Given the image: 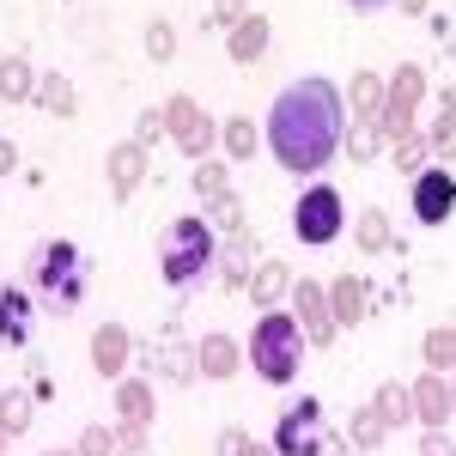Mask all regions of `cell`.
<instances>
[{
  "label": "cell",
  "instance_id": "6da1fadb",
  "mask_svg": "<svg viewBox=\"0 0 456 456\" xmlns=\"http://www.w3.org/2000/svg\"><path fill=\"white\" fill-rule=\"evenodd\" d=\"M262 141H268V152L286 176H322L335 165V152L347 146L341 86L322 79V73L281 86V98L268 104V122H262Z\"/></svg>",
  "mask_w": 456,
  "mask_h": 456
},
{
  "label": "cell",
  "instance_id": "7a4b0ae2",
  "mask_svg": "<svg viewBox=\"0 0 456 456\" xmlns=\"http://www.w3.org/2000/svg\"><path fill=\"white\" fill-rule=\"evenodd\" d=\"M25 286H31V298L43 311L73 316L86 305V292H92V256L73 244V238H43L25 256Z\"/></svg>",
  "mask_w": 456,
  "mask_h": 456
},
{
  "label": "cell",
  "instance_id": "3957f363",
  "mask_svg": "<svg viewBox=\"0 0 456 456\" xmlns=\"http://www.w3.org/2000/svg\"><path fill=\"white\" fill-rule=\"evenodd\" d=\"M213 256H219V232H213L208 213H183L165 225V238H159V274L165 286H195L213 274Z\"/></svg>",
  "mask_w": 456,
  "mask_h": 456
},
{
  "label": "cell",
  "instance_id": "277c9868",
  "mask_svg": "<svg viewBox=\"0 0 456 456\" xmlns=\"http://www.w3.org/2000/svg\"><path fill=\"white\" fill-rule=\"evenodd\" d=\"M305 347L311 341H305V329H298L292 311H262L256 329H249V341H244V359L256 365L262 384H292L298 365H305Z\"/></svg>",
  "mask_w": 456,
  "mask_h": 456
},
{
  "label": "cell",
  "instance_id": "5b68a950",
  "mask_svg": "<svg viewBox=\"0 0 456 456\" xmlns=\"http://www.w3.org/2000/svg\"><path fill=\"white\" fill-rule=\"evenodd\" d=\"M426 92H432V79H426L420 61H402V68L384 79V110H378V134H384L389 146L402 141V134H414L420 122V104H426Z\"/></svg>",
  "mask_w": 456,
  "mask_h": 456
},
{
  "label": "cell",
  "instance_id": "8992f818",
  "mask_svg": "<svg viewBox=\"0 0 456 456\" xmlns=\"http://www.w3.org/2000/svg\"><path fill=\"white\" fill-rule=\"evenodd\" d=\"M341 232H347V201H341V189H335V183H311V189L292 201V238L322 249V244H335Z\"/></svg>",
  "mask_w": 456,
  "mask_h": 456
},
{
  "label": "cell",
  "instance_id": "52a82bcc",
  "mask_svg": "<svg viewBox=\"0 0 456 456\" xmlns=\"http://www.w3.org/2000/svg\"><path fill=\"white\" fill-rule=\"evenodd\" d=\"M274 451L281 456H329V432H322V402L316 395L286 402L281 426H274Z\"/></svg>",
  "mask_w": 456,
  "mask_h": 456
},
{
  "label": "cell",
  "instance_id": "ba28073f",
  "mask_svg": "<svg viewBox=\"0 0 456 456\" xmlns=\"http://www.w3.org/2000/svg\"><path fill=\"white\" fill-rule=\"evenodd\" d=\"M292 316H298L311 347H335L341 341V322L329 311V281H292Z\"/></svg>",
  "mask_w": 456,
  "mask_h": 456
},
{
  "label": "cell",
  "instance_id": "9c48e42d",
  "mask_svg": "<svg viewBox=\"0 0 456 456\" xmlns=\"http://www.w3.org/2000/svg\"><path fill=\"white\" fill-rule=\"evenodd\" d=\"M408 208L420 225H444L456 213V176L444 165H426L420 176H408Z\"/></svg>",
  "mask_w": 456,
  "mask_h": 456
},
{
  "label": "cell",
  "instance_id": "30bf717a",
  "mask_svg": "<svg viewBox=\"0 0 456 456\" xmlns=\"http://www.w3.org/2000/svg\"><path fill=\"white\" fill-rule=\"evenodd\" d=\"M128 359H134V329H122V322H98L92 329V371L116 384V378H128Z\"/></svg>",
  "mask_w": 456,
  "mask_h": 456
},
{
  "label": "cell",
  "instance_id": "8fae6325",
  "mask_svg": "<svg viewBox=\"0 0 456 456\" xmlns=\"http://www.w3.org/2000/svg\"><path fill=\"white\" fill-rule=\"evenodd\" d=\"M414 395V426H451L456 420V402H451V371H426L408 384Z\"/></svg>",
  "mask_w": 456,
  "mask_h": 456
},
{
  "label": "cell",
  "instance_id": "7c38bea8",
  "mask_svg": "<svg viewBox=\"0 0 456 456\" xmlns=\"http://www.w3.org/2000/svg\"><path fill=\"white\" fill-rule=\"evenodd\" d=\"M31 322H37L31 286L0 281V341H6V347H25V341H31Z\"/></svg>",
  "mask_w": 456,
  "mask_h": 456
},
{
  "label": "cell",
  "instance_id": "4fadbf2b",
  "mask_svg": "<svg viewBox=\"0 0 456 456\" xmlns=\"http://www.w3.org/2000/svg\"><path fill=\"white\" fill-rule=\"evenodd\" d=\"M104 183H110L116 201H128V195L146 183V146L141 141H116L110 146L104 152Z\"/></svg>",
  "mask_w": 456,
  "mask_h": 456
},
{
  "label": "cell",
  "instance_id": "5bb4252c",
  "mask_svg": "<svg viewBox=\"0 0 456 456\" xmlns=\"http://www.w3.org/2000/svg\"><path fill=\"white\" fill-rule=\"evenodd\" d=\"M141 365H146V378H171V384H195L201 378L189 341H152V347H141Z\"/></svg>",
  "mask_w": 456,
  "mask_h": 456
},
{
  "label": "cell",
  "instance_id": "9a60e30c",
  "mask_svg": "<svg viewBox=\"0 0 456 456\" xmlns=\"http://www.w3.org/2000/svg\"><path fill=\"white\" fill-rule=\"evenodd\" d=\"M292 281H298V274H292V262H286V256H262L244 292L256 298V311H281V298H292Z\"/></svg>",
  "mask_w": 456,
  "mask_h": 456
},
{
  "label": "cell",
  "instance_id": "2e32d148",
  "mask_svg": "<svg viewBox=\"0 0 456 456\" xmlns=\"http://www.w3.org/2000/svg\"><path fill=\"white\" fill-rule=\"evenodd\" d=\"M213 274L225 292H244L249 274H256V238L238 232V238H219V256H213Z\"/></svg>",
  "mask_w": 456,
  "mask_h": 456
},
{
  "label": "cell",
  "instance_id": "e0dca14e",
  "mask_svg": "<svg viewBox=\"0 0 456 456\" xmlns=\"http://www.w3.org/2000/svg\"><path fill=\"white\" fill-rule=\"evenodd\" d=\"M195 365H201V378H213V384H225V378H238L244 371V347L232 341V335H201L195 341Z\"/></svg>",
  "mask_w": 456,
  "mask_h": 456
},
{
  "label": "cell",
  "instance_id": "ac0fdd59",
  "mask_svg": "<svg viewBox=\"0 0 456 456\" xmlns=\"http://www.w3.org/2000/svg\"><path fill=\"white\" fill-rule=\"evenodd\" d=\"M329 311L341 329H359V316L371 311V281L365 274H335L329 281Z\"/></svg>",
  "mask_w": 456,
  "mask_h": 456
},
{
  "label": "cell",
  "instance_id": "d6986e66",
  "mask_svg": "<svg viewBox=\"0 0 456 456\" xmlns=\"http://www.w3.org/2000/svg\"><path fill=\"white\" fill-rule=\"evenodd\" d=\"M268 37H274V31H268V19H262V12H244V19L225 31V55H232L238 68H249V61L268 55Z\"/></svg>",
  "mask_w": 456,
  "mask_h": 456
},
{
  "label": "cell",
  "instance_id": "ffe728a7",
  "mask_svg": "<svg viewBox=\"0 0 456 456\" xmlns=\"http://www.w3.org/2000/svg\"><path fill=\"white\" fill-rule=\"evenodd\" d=\"M341 104H347L353 122H378V110H384V73L359 68L347 79V92H341Z\"/></svg>",
  "mask_w": 456,
  "mask_h": 456
},
{
  "label": "cell",
  "instance_id": "44dd1931",
  "mask_svg": "<svg viewBox=\"0 0 456 456\" xmlns=\"http://www.w3.org/2000/svg\"><path fill=\"white\" fill-rule=\"evenodd\" d=\"M152 414H159V389H152V378H116V420L152 426Z\"/></svg>",
  "mask_w": 456,
  "mask_h": 456
},
{
  "label": "cell",
  "instance_id": "7402d4cb",
  "mask_svg": "<svg viewBox=\"0 0 456 456\" xmlns=\"http://www.w3.org/2000/svg\"><path fill=\"white\" fill-rule=\"evenodd\" d=\"M219 152L238 165V159H256L262 152V122L256 116H225L219 122Z\"/></svg>",
  "mask_w": 456,
  "mask_h": 456
},
{
  "label": "cell",
  "instance_id": "603a6c76",
  "mask_svg": "<svg viewBox=\"0 0 456 456\" xmlns=\"http://www.w3.org/2000/svg\"><path fill=\"white\" fill-rule=\"evenodd\" d=\"M189 189H195V201H201V208H219V201L232 195V159H195Z\"/></svg>",
  "mask_w": 456,
  "mask_h": 456
},
{
  "label": "cell",
  "instance_id": "cb8c5ba5",
  "mask_svg": "<svg viewBox=\"0 0 456 456\" xmlns=\"http://www.w3.org/2000/svg\"><path fill=\"white\" fill-rule=\"evenodd\" d=\"M0 98L6 104H31L37 98V68L25 55H0Z\"/></svg>",
  "mask_w": 456,
  "mask_h": 456
},
{
  "label": "cell",
  "instance_id": "d4e9b609",
  "mask_svg": "<svg viewBox=\"0 0 456 456\" xmlns=\"http://www.w3.org/2000/svg\"><path fill=\"white\" fill-rule=\"evenodd\" d=\"M43 116H73L79 110V92L68 86V73H37V98H31Z\"/></svg>",
  "mask_w": 456,
  "mask_h": 456
},
{
  "label": "cell",
  "instance_id": "484cf974",
  "mask_svg": "<svg viewBox=\"0 0 456 456\" xmlns=\"http://www.w3.org/2000/svg\"><path fill=\"white\" fill-rule=\"evenodd\" d=\"M389 438V426H384V414L365 402V408H353V420H347V444H353V456H371L378 444Z\"/></svg>",
  "mask_w": 456,
  "mask_h": 456
},
{
  "label": "cell",
  "instance_id": "4316f807",
  "mask_svg": "<svg viewBox=\"0 0 456 456\" xmlns=\"http://www.w3.org/2000/svg\"><path fill=\"white\" fill-rule=\"evenodd\" d=\"M371 408L384 414V426L395 432V426H414V395H408V384L402 378H389V384H378V395H371Z\"/></svg>",
  "mask_w": 456,
  "mask_h": 456
},
{
  "label": "cell",
  "instance_id": "83f0119b",
  "mask_svg": "<svg viewBox=\"0 0 456 456\" xmlns=\"http://www.w3.org/2000/svg\"><path fill=\"white\" fill-rule=\"evenodd\" d=\"M426 141H432V159H451V152H456V86L438 92V116H432Z\"/></svg>",
  "mask_w": 456,
  "mask_h": 456
},
{
  "label": "cell",
  "instance_id": "f1b7e54d",
  "mask_svg": "<svg viewBox=\"0 0 456 456\" xmlns=\"http://www.w3.org/2000/svg\"><path fill=\"white\" fill-rule=\"evenodd\" d=\"M353 238H359V249H365V256H384V249H395V232H389V213H384V208H359Z\"/></svg>",
  "mask_w": 456,
  "mask_h": 456
},
{
  "label": "cell",
  "instance_id": "f546056e",
  "mask_svg": "<svg viewBox=\"0 0 456 456\" xmlns=\"http://www.w3.org/2000/svg\"><path fill=\"white\" fill-rule=\"evenodd\" d=\"M420 359H426V371H456V322H438V329H426Z\"/></svg>",
  "mask_w": 456,
  "mask_h": 456
},
{
  "label": "cell",
  "instance_id": "4dcf8cb0",
  "mask_svg": "<svg viewBox=\"0 0 456 456\" xmlns=\"http://www.w3.org/2000/svg\"><path fill=\"white\" fill-rule=\"evenodd\" d=\"M31 420H37V395H31V384H25V389H0V426L19 438V432H31Z\"/></svg>",
  "mask_w": 456,
  "mask_h": 456
},
{
  "label": "cell",
  "instance_id": "1f68e13d",
  "mask_svg": "<svg viewBox=\"0 0 456 456\" xmlns=\"http://www.w3.org/2000/svg\"><path fill=\"white\" fill-rule=\"evenodd\" d=\"M384 134H378V122H347V146H341V152H347L353 165H371V159H384Z\"/></svg>",
  "mask_w": 456,
  "mask_h": 456
},
{
  "label": "cell",
  "instance_id": "d6a6232c",
  "mask_svg": "<svg viewBox=\"0 0 456 456\" xmlns=\"http://www.w3.org/2000/svg\"><path fill=\"white\" fill-rule=\"evenodd\" d=\"M389 152H395V171H402V176H420L426 165H432V141H426V128L402 134V141L389 146Z\"/></svg>",
  "mask_w": 456,
  "mask_h": 456
},
{
  "label": "cell",
  "instance_id": "836d02e7",
  "mask_svg": "<svg viewBox=\"0 0 456 456\" xmlns=\"http://www.w3.org/2000/svg\"><path fill=\"white\" fill-rule=\"evenodd\" d=\"M176 146H183L189 159H213V146H219V122L201 110V116H195V128H189V134H176Z\"/></svg>",
  "mask_w": 456,
  "mask_h": 456
},
{
  "label": "cell",
  "instance_id": "e575fe53",
  "mask_svg": "<svg viewBox=\"0 0 456 456\" xmlns=\"http://www.w3.org/2000/svg\"><path fill=\"white\" fill-rule=\"evenodd\" d=\"M195 116H201V104H195L189 92H176V98H165V128H171V141L195 128Z\"/></svg>",
  "mask_w": 456,
  "mask_h": 456
},
{
  "label": "cell",
  "instance_id": "d590c367",
  "mask_svg": "<svg viewBox=\"0 0 456 456\" xmlns=\"http://www.w3.org/2000/svg\"><path fill=\"white\" fill-rule=\"evenodd\" d=\"M208 219H213V232H219V238H238V232H249V225H244V201H238V195H225L219 208H208Z\"/></svg>",
  "mask_w": 456,
  "mask_h": 456
},
{
  "label": "cell",
  "instance_id": "8d00e7d4",
  "mask_svg": "<svg viewBox=\"0 0 456 456\" xmlns=\"http://www.w3.org/2000/svg\"><path fill=\"white\" fill-rule=\"evenodd\" d=\"M146 55H152V61H171L176 55V25L171 19H146Z\"/></svg>",
  "mask_w": 456,
  "mask_h": 456
},
{
  "label": "cell",
  "instance_id": "74e56055",
  "mask_svg": "<svg viewBox=\"0 0 456 456\" xmlns=\"http://www.w3.org/2000/svg\"><path fill=\"white\" fill-rule=\"evenodd\" d=\"M73 451L79 456H116V426H79Z\"/></svg>",
  "mask_w": 456,
  "mask_h": 456
},
{
  "label": "cell",
  "instance_id": "f35d334b",
  "mask_svg": "<svg viewBox=\"0 0 456 456\" xmlns=\"http://www.w3.org/2000/svg\"><path fill=\"white\" fill-rule=\"evenodd\" d=\"M165 134H171V128H165V110H141V116H134V141H141L146 152L165 141Z\"/></svg>",
  "mask_w": 456,
  "mask_h": 456
},
{
  "label": "cell",
  "instance_id": "ab89813d",
  "mask_svg": "<svg viewBox=\"0 0 456 456\" xmlns=\"http://www.w3.org/2000/svg\"><path fill=\"white\" fill-rule=\"evenodd\" d=\"M146 451V426L141 420H116V456H141Z\"/></svg>",
  "mask_w": 456,
  "mask_h": 456
},
{
  "label": "cell",
  "instance_id": "60d3db41",
  "mask_svg": "<svg viewBox=\"0 0 456 456\" xmlns=\"http://www.w3.org/2000/svg\"><path fill=\"white\" fill-rule=\"evenodd\" d=\"M249 451H256V438H249L244 426H225L219 444H213V456H249Z\"/></svg>",
  "mask_w": 456,
  "mask_h": 456
},
{
  "label": "cell",
  "instance_id": "b9f144b4",
  "mask_svg": "<svg viewBox=\"0 0 456 456\" xmlns=\"http://www.w3.org/2000/svg\"><path fill=\"white\" fill-rule=\"evenodd\" d=\"M420 456H456V438L444 426H420Z\"/></svg>",
  "mask_w": 456,
  "mask_h": 456
},
{
  "label": "cell",
  "instance_id": "7bdbcfd3",
  "mask_svg": "<svg viewBox=\"0 0 456 456\" xmlns=\"http://www.w3.org/2000/svg\"><path fill=\"white\" fill-rule=\"evenodd\" d=\"M249 12V0H213V12H208V25H219V31H232L238 19Z\"/></svg>",
  "mask_w": 456,
  "mask_h": 456
},
{
  "label": "cell",
  "instance_id": "ee69618b",
  "mask_svg": "<svg viewBox=\"0 0 456 456\" xmlns=\"http://www.w3.org/2000/svg\"><path fill=\"white\" fill-rule=\"evenodd\" d=\"M31 395H37V402H49V395H55V378H49L43 365H31Z\"/></svg>",
  "mask_w": 456,
  "mask_h": 456
},
{
  "label": "cell",
  "instance_id": "f6af8a7d",
  "mask_svg": "<svg viewBox=\"0 0 456 456\" xmlns=\"http://www.w3.org/2000/svg\"><path fill=\"white\" fill-rule=\"evenodd\" d=\"M12 171H19V146L0 134V176H12Z\"/></svg>",
  "mask_w": 456,
  "mask_h": 456
},
{
  "label": "cell",
  "instance_id": "bcb514c9",
  "mask_svg": "<svg viewBox=\"0 0 456 456\" xmlns=\"http://www.w3.org/2000/svg\"><path fill=\"white\" fill-rule=\"evenodd\" d=\"M347 12H384V6H395V0H341Z\"/></svg>",
  "mask_w": 456,
  "mask_h": 456
},
{
  "label": "cell",
  "instance_id": "7dc6e473",
  "mask_svg": "<svg viewBox=\"0 0 456 456\" xmlns=\"http://www.w3.org/2000/svg\"><path fill=\"white\" fill-rule=\"evenodd\" d=\"M395 6H402L408 19H420V12H426V6H432V0H395Z\"/></svg>",
  "mask_w": 456,
  "mask_h": 456
},
{
  "label": "cell",
  "instance_id": "c3c4849f",
  "mask_svg": "<svg viewBox=\"0 0 456 456\" xmlns=\"http://www.w3.org/2000/svg\"><path fill=\"white\" fill-rule=\"evenodd\" d=\"M249 456H281V451H274V444H256V451H249Z\"/></svg>",
  "mask_w": 456,
  "mask_h": 456
},
{
  "label": "cell",
  "instance_id": "681fc988",
  "mask_svg": "<svg viewBox=\"0 0 456 456\" xmlns=\"http://www.w3.org/2000/svg\"><path fill=\"white\" fill-rule=\"evenodd\" d=\"M6 444H12V432H6V426H0V456H6Z\"/></svg>",
  "mask_w": 456,
  "mask_h": 456
},
{
  "label": "cell",
  "instance_id": "f907efd6",
  "mask_svg": "<svg viewBox=\"0 0 456 456\" xmlns=\"http://www.w3.org/2000/svg\"><path fill=\"white\" fill-rule=\"evenodd\" d=\"M49 456H79V451H49Z\"/></svg>",
  "mask_w": 456,
  "mask_h": 456
},
{
  "label": "cell",
  "instance_id": "816d5d0a",
  "mask_svg": "<svg viewBox=\"0 0 456 456\" xmlns=\"http://www.w3.org/2000/svg\"><path fill=\"white\" fill-rule=\"evenodd\" d=\"M451 402H456V371H451Z\"/></svg>",
  "mask_w": 456,
  "mask_h": 456
}]
</instances>
